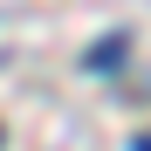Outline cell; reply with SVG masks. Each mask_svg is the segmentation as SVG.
Instances as JSON below:
<instances>
[{
  "label": "cell",
  "instance_id": "7a4b0ae2",
  "mask_svg": "<svg viewBox=\"0 0 151 151\" xmlns=\"http://www.w3.org/2000/svg\"><path fill=\"white\" fill-rule=\"evenodd\" d=\"M137 151H151V137H137Z\"/></svg>",
  "mask_w": 151,
  "mask_h": 151
},
{
  "label": "cell",
  "instance_id": "6da1fadb",
  "mask_svg": "<svg viewBox=\"0 0 151 151\" xmlns=\"http://www.w3.org/2000/svg\"><path fill=\"white\" fill-rule=\"evenodd\" d=\"M110 62H124V35H110V41L89 48V69H110Z\"/></svg>",
  "mask_w": 151,
  "mask_h": 151
}]
</instances>
